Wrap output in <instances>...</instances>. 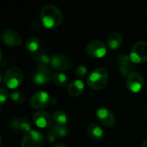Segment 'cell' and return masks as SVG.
Instances as JSON below:
<instances>
[{"instance_id": "obj_1", "label": "cell", "mask_w": 147, "mask_h": 147, "mask_svg": "<svg viewBox=\"0 0 147 147\" xmlns=\"http://www.w3.org/2000/svg\"><path fill=\"white\" fill-rule=\"evenodd\" d=\"M40 21L47 28H55L63 21V14L60 9L53 4H47L42 7L40 13Z\"/></svg>"}, {"instance_id": "obj_2", "label": "cell", "mask_w": 147, "mask_h": 147, "mask_svg": "<svg viewBox=\"0 0 147 147\" xmlns=\"http://www.w3.org/2000/svg\"><path fill=\"white\" fill-rule=\"evenodd\" d=\"M109 81L108 71L102 67L96 68L87 77L88 86L94 90H101L106 87Z\"/></svg>"}, {"instance_id": "obj_3", "label": "cell", "mask_w": 147, "mask_h": 147, "mask_svg": "<svg viewBox=\"0 0 147 147\" xmlns=\"http://www.w3.org/2000/svg\"><path fill=\"white\" fill-rule=\"evenodd\" d=\"M23 80V73L21 69L12 67L9 69L3 76V82L9 89L15 90L19 87Z\"/></svg>"}, {"instance_id": "obj_4", "label": "cell", "mask_w": 147, "mask_h": 147, "mask_svg": "<svg viewBox=\"0 0 147 147\" xmlns=\"http://www.w3.org/2000/svg\"><path fill=\"white\" fill-rule=\"evenodd\" d=\"M129 57L133 63L140 64L147 60V42L145 40L137 41L132 47Z\"/></svg>"}, {"instance_id": "obj_5", "label": "cell", "mask_w": 147, "mask_h": 147, "mask_svg": "<svg viewBox=\"0 0 147 147\" xmlns=\"http://www.w3.org/2000/svg\"><path fill=\"white\" fill-rule=\"evenodd\" d=\"M43 143L44 137L42 134L37 130H31L23 135L21 147H41Z\"/></svg>"}, {"instance_id": "obj_6", "label": "cell", "mask_w": 147, "mask_h": 147, "mask_svg": "<svg viewBox=\"0 0 147 147\" xmlns=\"http://www.w3.org/2000/svg\"><path fill=\"white\" fill-rule=\"evenodd\" d=\"M86 52L90 56L93 58L101 59L106 55L108 49L106 44L103 41L96 40L88 43L86 46Z\"/></svg>"}, {"instance_id": "obj_7", "label": "cell", "mask_w": 147, "mask_h": 147, "mask_svg": "<svg viewBox=\"0 0 147 147\" xmlns=\"http://www.w3.org/2000/svg\"><path fill=\"white\" fill-rule=\"evenodd\" d=\"M118 68L120 71V73L123 77H128L131 73L134 72V63L131 60L129 55L121 53L116 58Z\"/></svg>"}, {"instance_id": "obj_8", "label": "cell", "mask_w": 147, "mask_h": 147, "mask_svg": "<svg viewBox=\"0 0 147 147\" xmlns=\"http://www.w3.org/2000/svg\"><path fill=\"white\" fill-rule=\"evenodd\" d=\"M145 84L144 78L141 74L134 71L131 73L128 77H127L126 85L127 89L133 93H139L141 91Z\"/></svg>"}, {"instance_id": "obj_9", "label": "cell", "mask_w": 147, "mask_h": 147, "mask_svg": "<svg viewBox=\"0 0 147 147\" xmlns=\"http://www.w3.org/2000/svg\"><path fill=\"white\" fill-rule=\"evenodd\" d=\"M53 78V73L47 66H38L33 75V81L37 85H45Z\"/></svg>"}, {"instance_id": "obj_10", "label": "cell", "mask_w": 147, "mask_h": 147, "mask_svg": "<svg viewBox=\"0 0 147 147\" xmlns=\"http://www.w3.org/2000/svg\"><path fill=\"white\" fill-rule=\"evenodd\" d=\"M52 68L59 71H68L71 66V59L64 54H54L51 58L50 61Z\"/></svg>"}, {"instance_id": "obj_11", "label": "cell", "mask_w": 147, "mask_h": 147, "mask_svg": "<svg viewBox=\"0 0 147 147\" xmlns=\"http://www.w3.org/2000/svg\"><path fill=\"white\" fill-rule=\"evenodd\" d=\"M50 101H51L50 96L47 92L39 91L34 93L31 96L29 100V103L30 106L34 109H42L47 107V105L50 103Z\"/></svg>"}, {"instance_id": "obj_12", "label": "cell", "mask_w": 147, "mask_h": 147, "mask_svg": "<svg viewBox=\"0 0 147 147\" xmlns=\"http://www.w3.org/2000/svg\"><path fill=\"white\" fill-rule=\"evenodd\" d=\"M96 117L99 122L107 127H112L115 124V117L111 110L107 108H100L96 111Z\"/></svg>"}, {"instance_id": "obj_13", "label": "cell", "mask_w": 147, "mask_h": 147, "mask_svg": "<svg viewBox=\"0 0 147 147\" xmlns=\"http://www.w3.org/2000/svg\"><path fill=\"white\" fill-rule=\"evenodd\" d=\"M1 39L4 44L11 47H17L22 44V37L21 35L11 29H7L3 32L1 35Z\"/></svg>"}, {"instance_id": "obj_14", "label": "cell", "mask_w": 147, "mask_h": 147, "mask_svg": "<svg viewBox=\"0 0 147 147\" xmlns=\"http://www.w3.org/2000/svg\"><path fill=\"white\" fill-rule=\"evenodd\" d=\"M34 123L40 128L49 127L53 123V116L45 111H38L33 115Z\"/></svg>"}, {"instance_id": "obj_15", "label": "cell", "mask_w": 147, "mask_h": 147, "mask_svg": "<svg viewBox=\"0 0 147 147\" xmlns=\"http://www.w3.org/2000/svg\"><path fill=\"white\" fill-rule=\"evenodd\" d=\"M9 126L16 131L24 132L25 134L32 130V121L27 117L14 118L9 121Z\"/></svg>"}, {"instance_id": "obj_16", "label": "cell", "mask_w": 147, "mask_h": 147, "mask_svg": "<svg viewBox=\"0 0 147 147\" xmlns=\"http://www.w3.org/2000/svg\"><path fill=\"white\" fill-rule=\"evenodd\" d=\"M69 134V130L65 126L55 124L51 127L47 133V139L50 142H53L57 138L66 137Z\"/></svg>"}, {"instance_id": "obj_17", "label": "cell", "mask_w": 147, "mask_h": 147, "mask_svg": "<svg viewBox=\"0 0 147 147\" xmlns=\"http://www.w3.org/2000/svg\"><path fill=\"white\" fill-rule=\"evenodd\" d=\"M87 134L94 140L101 141L105 137V133L102 127L97 123H90L87 127Z\"/></svg>"}, {"instance_id": "obj_18", "label": "cell", "mask_w": 147, "mask_h": 147, "mask_svg": "<svg viewBox=\"0 0 147 147\" xmlns=\"http://www.w3.org/2000/svg\"><path fill=\"white\" fill-rule=\"evenodd\" d=\"M68 94L71 96L77 97L79 96L84 90V84L82 80L77 79L70 83L68 85Z\"/></svg>"}, {"instance_id": "obj_19", "label": "cell", "mask_w": 147, "mask_h": 147, "mask_svg": "<svg viewBox=\"0 0 147 147\" xmlns=\"http://www.w3.org/2000/svg\"><path fill=\"white\" fill-rule=\"evenodd\" d=\"M121 43H122V37H121V34H119L117 32H113L109 35L108 45L111 49H113V50L117 49L121 45Z\"/></svg>"}, {"instance_id": "obj_20", "label": "cell", "mask_w": 147, "mask_h": 147, "mask_svg": "<svg viewBox=\"0 0 147 147\" xmlns=\"http://www.w3.org/2000/svg\"><path fill=\"white\" fill-rule=\"evenodd\" d=\"M34 59L38 66H47L50 64L51 59L44 52H36L34 55Z\"/></svg>"}, {"instance_id": "obj_21", "label": "cell", "mask_w": 147, "mask_h": 147, "mask_svg": "<svg viewBox=\"0 0 147 147\" xmlns=\"http://www.w3.org/2000/svg\"><path fill=\"white\" fill-rule=\"evenodd\" d=\"M53 81L55 85H57L58 87H61V88L65 87L69 83V79L67 76L64 74L63 72H58L53 75Z\"/></svg>"}, {"instance_id": "obj_22", "label": "cell", "mask_w": 147, "mask_h": 147, "mask_svg": "<svg viewBox=\"0 0 147 147\" xmlns=\"http://www.w3.org/2000/svg\"><path fill=\"white\" fill-rule=\"evenodd\" d=\"M53 120L57 125L65 126V124L68 122V115L65 111L59 110L56 111L53 115Z\"/></svg>"}, {"instance_id": "obj_23", "label": "cell", "mask_w": 147, "mask_h": 147, "mask_svg": "<svg viewBox=\"0 0 147 147\" xmlns=\"http://www.w3.org/2000/svg\"><path fill=\"white\" fill-rule=\"evenodd\" d=\"M25 47L28 51L36 53L39 51V48L40 47V41L36 37H30L26 40Z\"/></svg>"}, {"instance_id": "obj_24", "label": "cell", "mask_w": 147, "mask_h": 147, "mask_svg": "<svg viewBox=\"0 0 147 147\" xmlns=\"http://www.w3.org/2000/svg\"><path fill=\"white\" fill-rule=\"evenodd\" d=\"M10 98L16 104H22L26 100L25 94L21 90H14L10 94Z\"/></svg>"}, {"instance_id": "obj_25", "label": "cell", "mask_w": 147, "mask_h": 147, "mask_svg": "<svg viewBox=\"0 0 147 147\" xmlns=\"http://www.w3.org/2000/svg\"><path fill=\"white\" fill-rule=\"evenodd\" d=\"M87 73H88V70H87L86 66H84V65L78 66L75 71V75L77 76L78 79L82 80V81L84 78H85L87 77Z\"/></svg>"}, {"instance_id": "obj_26", "label": "cell", "mask_w": 147, "mask_h": 147, "mask_svg": "<svg viewBox=\"0 0 147 147\" xmlns=\"http://www.w3.org/2000/svg\"><path fill=\"white\" fill-rule=\"evenodd\" d=\"M9 98V92L5 88H0V104H4Z\"/></svg>"}, {"instance_id": "obj_27", "label": "cell", "mask_w": 147, "mask_h": 147, "mask_svg": "<svg viewBox=\"0 0 147 147\" xmlns=\"http://www.w3.org/2000/svg\"><path fill=\"white\" fill-rule=\"evenodd\" d=\"M40 23L39 21L37 20H34L30 24H29V30L31 32H35V31H38L40 28Z\"/></svg>"}, {"instance_id": "obj_28", "label": "cell", "mask_w": 147, "mask_h": 147, "mask_svg": "<svg viewBox=\"0 0 147 147\" xmlns=\"http://www.w3.org/2000/svg\"><path fill=\"white\" fill-rule=\"evenodd\" d=\"M53 147H67L65 145H64V144H56V145H54Z\"/></svg>"}, {"instance_id": "obj_29", "label": "cell", "mask_w": 147, "mask_h": 147, "mask_svg": "<svg viewBox=\"0 0 147 147\" xmlns=\"http://www.w3.org/2000/svg\"><path fill=\"white\" fill-rule=\"evenodd\" d=\"M2 81H3V73H2V71H0V84L2 83Z\"/></svg>"}, {"instance_id": "obj_30", "label": "cell", "mask_w": 147, "mask_h": 147, "mask_svg": "<svg viewBox=\"0 0 147 147\" xmlns=\"http://www.w3.org/2000/svg\"><path fill=\"white\" fill-rule=\"evenodd\" d=\"M141 147H147V139L142 143V145H141Z\"/></svg>"}, {"instance_id": "obj_31", "label": "cell", "mask_w": 147, "mask_h": 147, "mask_svg": "<svg viewBox=\"0 0 147 147\" xmlns=\"http://www.w3.org/2000/svg\"><path fill=\"white\" fill-rule=\"evenodd\" d=\"M2 55H3V53H2V50L0 49V61H1V59H2Z\"/></svg>"}, {"instance_id": "obj_32", "label": "cell", "mask_w": 147, "mask_h": 147, "mask_svg": "<svg viewBox=\"0 0 147 147\" xmlns=\"http://www.w3.org/2000/svg\"><path fill=\"white\" fill-rule=\"evenodd\" d=\"M2 144H3V142H2V139H1V136H0V147L2 146Z\"/></svg>"}, {"instance_id": "obj_33", "label": "cell", "mask_w": 147, "mask_h": 147, "mask_svg": "<svg viewBox=\"0 0 147 147\" xmlns=\"http://www.w3.org/2000/svg\"><path fill=\"white\" fill-rule=\"evenodd\" d=\"M146 118H147V108H146Z\"/></svg>"}]
</instances>
